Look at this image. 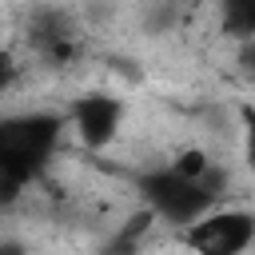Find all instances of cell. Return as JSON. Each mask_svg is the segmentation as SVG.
Segmentation results:
<instances>
[{
	"label": "cell",
	"instance_id": "277c9868",
	"mask_svg": "<svg viewBox=\"0 0 255 255\" xmlns=\"http://www.w3.org/2000/svg\"><path fill=\"white\" fill-rule=\"evenodd\" d=\"M219 24H223V36H231L239 48L255 40V0H227L219 8Z\"/></svg>",
	"mask_w": 255,
	"mask_h": 255
},
{
	"label": "cell",
	"instance_id": "7a4b0ae2",
	"mask_svg": "<svg viewBox=\"0 0 255 255\" xmlns=\"http://www.w3.org/2000/svg\"><path fill=\"white\" fill-rule=\"evenodd\" d=\"M191 255H247L255 247V211L243 203H219L183 231Z\"/></svg>",
	"mask_w": 255,
	"mask_h": 255
},
{
	"label": "cell",
	"instance_id": "8992f818",
	"mask_svg": "<svg viewBox=\"0 0 255 255\" xmlns=\"http://www.w3.org/2000/svg\"><path fill=\"white\" fill-rule=\"evenodd\" d=\"M239 64H243V72H247V76H251V80H255V40H251V44H243V48H239Z\"/></svg>",
	"mask_w": 255,
	"mask_h": 255
},
{
	"label": "cell",
	"instance_id": "5b68a950",
	"mask_svg": "<svg viewBox=\"0 0 255 255\" xmlns=\"http://www.w3.org/2000/svg\"><path fill=\"white\" fill-rule=\"evenodd\" d=\"M235 124H239V147H243V163L255 171V104H239V108H235Z\"/></svg>",
	"mask_w": 255,
	"mask_h": 255
},
{
	"label": "cell",
	"instance_id": "ba28073f",
	"mask_svg": "<svg viewBox=\"0 0 255 255\" xmlns=\"http://www.w3.org/2000/svg\"><path fill=\"white\" fill-rule=\"evenodd\" d=\"M251 84H255V80H251Z\"/></svg>",
	"mask_w": 255,
	"mask_h": 255
},
{
	"label": "cell",
	"instance_id": "3957f363",
	"mask_svg": "<svg viewBox=\"0 0 255 255\" xmlns=\"http://www.w3.org/2000/svg\"><path fill=\"white\" fill-rule=\"evenodd\" d=\"M128 104L112 92H84L68 104V128L88 151H108L124 135Z\"/></svg>",
	"mask_w": 255,
	"mask_h": 255
},
{
	"label": "cell",
	"instance_id": "6da1fadb",
	"mask_svg": "<svg viewBox=\"0 0 255 255\" xmlns=\"http://www.w3.org/2000/svg\"><path fill=\"white\" fill-rule=\"evenodd\" d=\"M135 187H139L143 207H147L155 219H163L167 227H179V231H187L195 219H203L211 207H219V203H215L219 191H211L207 183L179 179L171 167H151V171H143V175L135 179Z\"/></svg>",
	"mask_w": 255,
	"mask_h": 255
},
{
	"label": "cell",
	"instance_id": "52a82bcc",
	"mask_svg": "<svg viewBox=\"0 0 255 255\" xmlns=\"http://www.w3.org/2000/svg\"><path fill=\"white\" fill-rule=\"evenodd\" d=\"M4 255H24V243L8 235V239H4Z\"/></svg>",
	"mask_w": 255,
	"mask_h": 255
}]
</instances>
